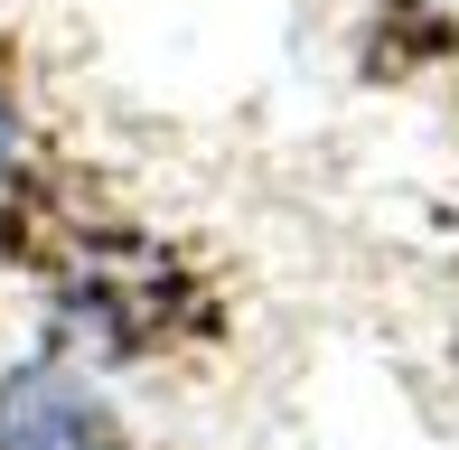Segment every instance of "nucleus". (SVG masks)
<instances>
[{
  "instance_id": "1",
  "label": "nucleus",
  "mask_w": 459,
  "mask_h": 450,
  "mask_svg": "<svg viewBox=\"0 0 459 450\" xmlns=\"http://www.w3.org/2000/svg\"><path fill=\"white\" fill-rule=\"evenodd\" d=\"M0 450H122L113 413L56 366H19L0 385Z\"/></svg>"
},
{
  "instance_id": "2",
  "label": "nucleus",
  "mask_w": 459,
  "mask_h": 450,
  "mask_svg": "<svg viewBox=\"0 0 459 450\" xmlns=\"http://www.w3.org/2000/svg\"><path fill=\"white\" fill-rule=\"evenodd\" d=\"M0 169H10V94H0Z\"/></svg>"
}]
</instances>
